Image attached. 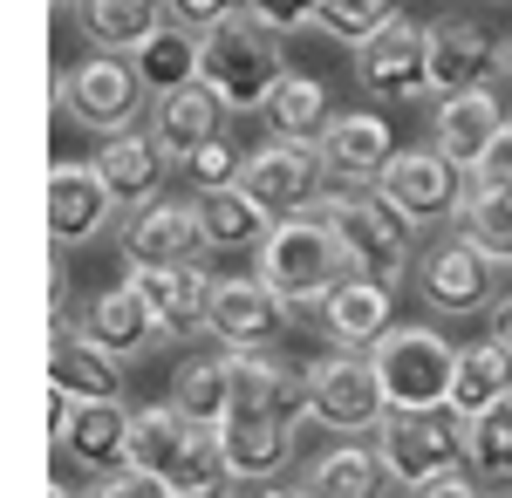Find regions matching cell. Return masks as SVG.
<instances>
[{
	"mask_svg": "<svg viewBox=\"0 0 512 498\" xmlns=\"http://www.w3.org/2000/svg\"><path fill=\"white\" fill-rule=\"evenodd\" d=\"M315 151H321V164H328V178H342L349 192H369V185H383V171H390V157H396L390 116H376V110L328 116Z\"/></svg>",
	"mask_w": 512,
	"mask_h": 498,
	"instance_id": "16",
	"label": "cell"
},
{
	"mask_svg": "<svg viewBox=\"0 0 512 498\" xmlns=\"http://www.w3.org/2000/svg\"><path fill=\"white\" fill-rule=\"evenodd\" d=\"M458 232L472 239L492 267H512V185H485V192L465 198L458 212Z\"/></svg>",
	"mask_w": 512,
	"mask_h": 498,
	"instance_id": "34",
	"label": "cell"
},
{
	"mask_svg": "<svg viewBox=\"0 0 512 498\" xmlns=\"http://www.w3.org/2000/svg\"><path fill=\"white\" fill-rule=\"evenodd\" d=\"M287 328H294V307L280 301L260 273L212 280V314H205V335H219V342H226V355H274Z\"/></svg>",
	"mask_w": 512,
	"mask_h": 498,
	"instance_id": "11",
	"label": "cell"
},
{
	"mask_svg": "<svg viewBox=\"0 0 512 498\" xmlns=\"http://www.w3.org/2000/svg\"><path fill=\"white\" fill-rule=\"evenodd\" d=\"M48 389L69 396V403H110V396H123L117 355H103L69 314L48 321Z\"/></svg>",
	"mask_w": 512,
	"mask_h": 498,
	"instance_id": "18",
	"label": "cell"
},
{
	"mask_svg": "<svg viewBox=\"0 0 512 498\" xmlns=\"http://www.w3.org/2000/svg\"><path fill=\"white\" fill-rule=\"evenodd\" d=\"M376 192L390 198L410 226H458V212L472 198V171L451 164L437 144H410V151L390 157V171H383Z\"/></svg>",
	"mask_w": 512,
	"mask_h": 498,
	"instance_id": "8",
	"label": "cell"
},
{
	"mask_svg": "<svg viewBox=\"0 0 512 498\" xmlns=\"http://www.w3.org/2000/svg\"><path fill=\"white\" fill-rule=\"evenodd\" d=\"M472 471H478V478L512 485V396H506V403H492L485 417H472Z\"/></svg>",
	"mask_w": 512,
	"mask_h": 498,
	"instance_id": "36",
	"label": "cell"
},
{
	"mask_svg": "<svg viewBox=\"0 0 512 498\" xmlns=\"http://www.w3.org/2000/svg\"><path fill=\"white\" fill-rule=\"evenodd\" d=\"M321 219H328L335 246H342V267H349L355 280L396 287V280L410 273V260H417V226H410L376 185H369V192H349V185L328 192Z\"/></svg>",
	"mask_w": 512,
	"mask_h": 498,
	"instance_id": "1",
	"label": "cell"
},
{
	"mask_svg": "<svg viewBox=\"0 0 512 498\" xmlns=\"http://www.w3.org/2000/svg\"><path fill=\"white\" fill-rule=\"evenodd\" d=\"M76 328H82V335H89L96 348H103V355H117V362H123V355H144V348H158V342H164L158 314L144 307V294H137L130 280H123V287H103L96 301L82 307Z\"/></svg>",
	"mask_w": 512,
	"mask_h": 498,
	"instance_id": "24",
	"label": "cell"
},
{
	"mask_svg": "<svg viewBox=\"0 0 512 498\" xmlns=\"http://www.w3.org/2000/svg\"><path fill=\"white\" fill-rule=\"evenodd\" d=\"M410 498H485V485H478V471L465 464V471H444V478H431V485H417Z\"/></svg>",
	"mask_w": 512,
	"mask_h": 498,
	"instance_id": "42",
	"label": "cell"
},
{
	"mask_svg": "<svg viewBox=\"0 0 512 498\" xmlns=\"http://www.w3.org/2000/svg\"><path fill=\"white\" fill-rule=\"evenodd\" d=\"M376 458L403 492L431 485L444 471H465L472 464V417L437 403V410H390L376 430Z\"/></svg>",
	"mask_w": 512,
	"mask_h": 498,
	"instance_id": "4",
	"label": "cell"
},
{
	"mask_svg": "<svg viewBox=\"0 0 512 498\" xmlns=\"http://www.w3.org/2000/svg\"><path fill=\"white\" fill-rule=\"evenodd\" d=\"M308 410L335 437H376L383 417H390V396L376 383V362L349 355V348H328L321 362H308Z\"/></svg>",
	"mask_w": 512,
	"mask_h": 498,
	"instance_id": "7",
	"label": "cell"
},
{
	"mask_svg": "<svg viewBox=\"0 0 512 498\" xmlns=\"http://www.w3.org/2000/svg\"><path fill=\"white\" fill-rule=\"evenodd\" d=\"M253 273H260L294 314H321L328 294L349 280L342 246H335V232H328L321 212H308V219H280V226L267 232V246L253 253Z\"/></svg>",
	"mask_w": 512,
	"mask_h": 498,
	"instance_id": "2",
	"label": "cell"
},
{
	"mask_svg": "<svg viewBox=\"0 0 512 498\" xmlns=\"http://www.w3.org/2000/svg\"><path fill=\"white\" fill-rule=\"evenodd\" d=\"M499 69H506V76H512V35L499 41Z\"/></svg>",
	"mask_w": 512,
	"mask_h": 498,
	"instance_id": "46",
	"label": "cell"
},
{
	"mask_svg": "<svg viewBox=\"0 0 512 498\" xmlns=\"http://www.w3.org/2000/svg\"><path fill=\"white\" fill-rule=\"evenodd\" d=\"M164 14H171L178 28H192V35L205 41L212 28H226L233 14H246V0H164Z\"/></svg>",
	"mask_w": 512,
	"mask_h": 498,
	"instance_id": "38",
	"label": "cell"
},
{
	"mask_svg": "<svg viewBox=\"0 0 512 498\" xmlns=\"http://www.w3.org/2000/svg\"><path fill=\"white\" fill-rule=\"evenodd\" d=\"M369 362H376V383L390 396V410H437V403H451L458 348L444 342L431 321H396L390 335L369 348Z\"/></svg>",
	"mask_w": 512,
	"mask_h": 498,
	"instance_id": "5",
	"label": "cell"
},
{
	"mask_svg": "<svg viewBox=\"0 0 512 498\" xmlns=\"http://www.w3.org/2000/svg\"><path fill=\"white\" fill-rule=\"evenodd\" d=\"M492 342H499V348H512V294H506L499 307H492Z\"/></svg>",
	"mask_w": 512,
	"mask_h": 498,
	"instance_id": "43",
	"label": "cell"
},
{
	"mask_svg": "<svg viewBox=\"0 0 512 498\" xmlns=\"http://www.w3.org/2000/svg\"><path fill=\"white\" fill-rule=\"evenodd\" d=\"M130 423H137V410L123 396H110V403H69V396L48 389V430H55L62 458L82 464L89 478H110V471L130 464Z\"/></svg>",
	"mask_w": 512,
	"mask_h": 498,
	"instance_id": "10",
	"label": "cell"
},
{
	"mask_svg": "<svg viewBox=\"0 0 512 498\" xmlns=\"http://www.w3.org/2000/svg\"><path fill=\"white\" fill-rule=\"evenodd\" d=\"M198 498H226V492H198Z\"/></svg>",
	"mask_w": 512,
	"mask_h": 498,
	"instance_id": "47",
	"label": "cell"
},
{
	"mask_svg": "<svg viewBox=\"0 0 512 498\" xmlns=\"http://www.w3.org/2000/svg\"><path fill=\"white\" fill-rule=\"evenodd\" d=\"M171 410L192 417L198 430H219L233 410V355H185L171 376Z\"/></svg>",
	"mask_w": 512,
	"mask_h": 498,
	"instance_id": "28",
	"label": "cell"
},
{
	"mask_svg": "<svg viewBox=\"0 0 512 498\" xmlns=\"http://www.w3.org/2000/svg\"><path fill=\"white\" fill-rule=\"evenodd\" d=\"M246 14L274 35H301L308 21H321V0H246Z\"/></svg>",
	"mask_w": 512,
	"mask_h": 498,
	"instance_id": "39",
	"label": "cell"
},
{
	"mask_svg": "<svg viewBox=\"0 0 512 498\" xmlns=\"http://www.w3.org/2000/svg\"><path fill=\"white\" fill-rule=\"evenodd\" d=\"M506 396H512V348H499V342L458 348L451 410H465V417H485V410H492V403H506Z\"/></svg>",
	"mask_w": 512,
	"mask_h": 498,
	"instance_id": "30",
	"label": "cell"
},
{
	"mask_svg": "<svg viewBox=\"0 0 512 498\" xmlns=\"http://www.w3.org/2000/svg\"><path fill=\"white\" fill-rule=\"evenodd\" d=\"M499 62V41L492 28H478L465 14H444L431 21V96H458V89H478Z\"/></svg>",
	"mask_w": 512,
	"mask_h": 498,
	"instance_id": "22",
	"label": "cell"
},
{
	"mask_svg": "<svg viewBox=\"0 0 512 498\" xmlns=\"http://www.w3.org/2000/svg\"><path fill=\"white\" fill-rule=\"evenodd\" d=\"M253 498H308V492H287V485H267V492H253Z\"/></svg>",
	"mask_w": 512,
	"mask_h": 498,
	"instance_id": "45",
	"label": "cell"
},
{
	"mask_svg": "<svg viewBox=\"0 0 512 498\" xmlns=\"http://www.w3.org/2000/svg\"><path fill=\"white\" fill-rule=\"evenodd\" d=\"M417 294H424L431 314H472V307L492 301V260L478 253L465 232H444L417 260Z\"/></svg>",
	"mask_w": 512,
	"mask_h": 498,
	"instance_id": "14",
	"label": "cell"
},
{
	"mask_svg": "<svg viewBox=\"0 0 512 498\" xmlns=\"http://www.w3.org/2000/svg\"><path fill=\"white\" fill-rule=\"evenodd\" d=\"M355 82L376 103H410L431 96V28H417L410 14H396L383 35H369L355 48Z\"/></svg>",
	"mask_w": 512,
	"mask_h": 498,
	"instance_id": "12",
	"label": "cell"
},
{
	"mask_svg": "<svg viewBox=\"0 0 512 498\" xmlns=\"http://www.w3.org/2000/svg\"><path fill=\"white\" fill-rule=\"evenodd\" d=\"M294 430L280 410H253V403H233L226 423H219V451H226V471L233 485H267L294 464Z\"/></svg>",
	"mask_w": 512,
	"mask_h": 498,
	"instance_id": "15",
	"label": "cell"
},
{
	"mask_svg": "<svg viewBox=\"0 0 512 498\" xmlns=\"http://www.w3.org/2000/svg\"><path fill=\"white\" fill-rule=\"evenodd\" d=\"M499 498H512V485H506V492H499Z\"/></svg>",
	"mask_w": 512,
	"mask_h": 498,
	"instance_id": "48",
	"label": "cell"
},
{
	"mask_svg": "<svg viewBox=\"0 0 512 498\" xmlns=\"http://www.w3.org/2000/svg\"><path fill=\"white\" fill-rule=\"evenodd\" d=\"M89 498H178L164 478H151V471H137V464H123V471H110V478H96L89 485Z\"/></svg>",
	"mask_w": 512,
	"mask_h": 498,
	"instance_id": "40",
	"label": "cell"
},
{
	"mask_svg": "<svg viewBox=\"0 0 512 498\" xmlns=\"http://www.w3.org/2000/svg\"><path fill=\"white\" fill-rule=\"evenodd\" d=\"M239 171H246V151L226 144V137H212V144L185 164V178H192L198 192H226V185H239Z\"/></svg>",
	"mask_w": 512,
	"mask_h": 498,
	"instance_id": "37",
	"label": "cell"
},
{
	"mask_svg": "<svg viewBox=\"0 0 512 498\" xmlns=\"http://www.w3.org/2000/svg\"><path fill=\"white\" fill-rule=\"evenodd\" d=\"M321 328H328V342L349 348V355H369V348L383 342L396 328V287H376V280H342L328 307H321Z\"/></svg>",
	"mask_w": 512,
	"mask_h": 498,
	"instance_id": "23",
	"label": "cell"
},
{
	"mask_svg": "<svg viewBox=\"0 0 512 498\" xmlns=\"http://www.w3.org/2000/svg\"><path fill=\"white\" fill-rule=\"evenodd\" d=\"M69 7H76V28L89 35L96 55H137L171 21L164 0H69Z\"/></svg>",
	"mask_w": 512,
	"mask_h": 498,
	"instance_id": "26",
	"label": "cell"
},
{
	"mask_svg": "<svg viewBox=\"0 0 512 498\" xmlns=\"http://www.w3.org/2000/svg\"><path fill=\"white\" fill-rule=\"evenodd\" d=\"M212 246L198 226V198H158L144 212H130L123 226V260L130 267H198Z\"/></svg>",
	"mask_w": 512,
	"mask_h": 498,
	"instance_id": "13",
	"label": "cell"
},
{
	"mask_svg": "<svg viewBox=\"0 0 512 498\" xmlns=\"http://www.w3.org/2000/svg\"><path fill=\"white\" fill-rule=\"evenodd\" d=\"M130 287H137L144 307L158 314L164 342L198 335L205 314H212V273H205V260H198V267H130Z\"/></svg>",
	"mask_w": 512,
	"mask_h": 498,
	"instance_id": "21",
	"label": "cell"
},
{
	"mask_svg": "<svg viewBox=\"0 0 512 498\" xmlns=\"http://www.w3.org/2000/svg\"><path fill=\"white\" fill-rule=\"evenodd\" d=\"M267 123H274V137H287V144H321V130H328V89H321V76H280V89L267 96Z\"/></svg>",
	"mask_w": 512,
	"mask_h": 498,
	"instance_id": "32",
	"label": "cell"
},
{
	"mask_svg": "<svg viewBox=\"0 0 512 498\" xmlns=\"http://www.w3.org/2000/svg\"><path fill=\"white\" fill-rule=\"evenodd\" d=\"M383 458H376V444H335V451H321L308 464V498H383Z\"/></svg>",
	"mask_w": 512,
	"mask_h": 498,
	"instance_id": "29",
	"label": "cell"
},
{
	"mask_svg": "<svg viewBox=\"0 0 512 498\" xmlns=\"http://www.w3.org/2000/svg\"><path fill=\"white\" fill-rule=\"evenodd\" d=\"M198 48H205V41H198L192 28L164 21L158 35L130 55V62H137V76H144V89H151V103L171 96V89H192V82H198Z\"/></svg>",
	"mask_w": 512,
	"mask_h": 498,
	"instance_id": "31",
	"label": "cell"
},
{
	"mask_svg": "<svg viewBox=\"0 0 512 498\" xmlns=\"http://www.w3.org/2000/svg\"><path fill=\"white\" fill-rule=\"evenodd\" d=\"M110 219H117V198L103 185V171L62 157V164L48 171V239H55V246H82V239L110 232Z\"/></svg>",
	"mask_w": 512,
	"mask_h": 498,
	"instance_id": "17",
	"label": "cell"
},
{
	"mask_svg": "<svg viewBox=\"0 0 512 498\" xmlns=\"http://www.w3.org/2000/svg\"><path fill=\"white\" fill-rule=\"evenodd\" d=\"M396 14H403L396 0H321L315 28H321V35H335V41H349V48H362L369 35H383Z\"/></svg>",
	"mask_w": 512,
	"mask_h": 498,
	"instance_id": "35",
	"label": "cell"
},
{
	"mask_svg": "<svg viewBox=\"0 0 512 498\" xmlns=\"http://www.w3.org/2000/svg\"><path fill=\"white\" fill-rule=\"evenodd\" d=\"M239 192L253 198V205H267L274 219H308L328 205V164H321L315 144H260V151H246V171H239Z\"/></svg>",
	"mask_w": 512,
	"mask_h": 498,
	"instance_id": "9",
	"label": "cell"
},
{
	"mask_svg": "<svg viewBox=\"0 0 512 498\" xmlns=\"http://www.w3.org/2000/svg\"><path fill=\"white\" fill-rule=\"evenodd\" d=\"M164 164L171 157L144 137V130H123V137H103V151H96V171H103V185L117 205L130 212H144V205H158V185H164Z\"/></svg>",
	"mask_w": 512,
	"mask_h": 498,
	"instance_id": "25",
	"label": "cell"
},
{
	"mask_svg": "<svg viewBox=\"0 0 512 498\" xmlns=\"http://www.w3.org/2000/svg\"><path fill=\"white\" fill-rule=\"evenodd\" d=\"M485 185H512V123L485 144V157L472 164V192H485Z\"/></svg>",
	"mask_w": 512,
	"mask_h": 498,
	"instance_id": "41",
	"label": "cell"
},
{
	"mask_svg": "<svg viewBox=\"0 0 512 498\" xmlns=\"http://www.w3.org/2000/svg\"><path fill=\"white\" fill-rule=\"evenodd\" d=\"M144 76H137V62L130 55H82L69 62L62 76H55V103L69 123L82 130H96V137H123L137 116H144Z\"/></svg>",
	"mask_w": 512,
	"mask_h": 498,
	"instance_id": "6",
	"label": "cell"
},
{
	"mask_svg": "<svg viewBox=\"0 0 512 498\" xmlns=\"http://www.w3.org/2000/svg\"><path fill=\"white\" fill-rule=\"evenodd\" d=\"M48 498H82V492L69 485V478H55V485H48Z\"/></svg>",
	"mask_w": 512,
	"mask_h": 498,
	"instance_id": "44",
	"label": "cell"
},
{
	"mask_svg": "<svg viewBox=\"0 0 512 498\" xmlns=\"http://www.w3.org/2000/svg\"><path fill=\"white\" fill-rule=\"evenodd\" d=\"M185 444H192V417H178L171 403H151V410H137V423H130V464L164 478V485H171V471L185 458Z\"/></svg>",
	"mask_w": 512,
	"mask_h": 498,
	"instance_id": "33",
	"label": "cell"
},
{
	"mask_svg": "<svg viewBox=\"0 0 512 498\" xmlns=\"http://www.w3.org/2000/svg\"><path fill=\"white\" fill-rule=\"evenodd\" d=\"M198 226H205L212 253H260L280 219L267 205H253L239 185H226V192H198Z\"/></svg>",
	"mask_w": 512,
	"mask_h": 498,
	"instance_id": "27",
	"label": "cell"
},
{
	"mask_svg": "<svg viewBox=\"0 0 512 498\" xmlns=\"http://www.w3.org/2000/svg\"><path fill=\"white\" fill-rule=\"evenodd\" d=\"M287 76V55H280V35L260 28L253 14H233L226 28H212L205 48H198V82L226 103V110H267V96Z\"/></svg>",
	"mask_w": 512,
	"mask_h": 498,
	"instance_id": "3",
	"label": "cell"
},
{
	"mask_svg": "<svg viewBox=\"0 0 512 498\" xmlns=\"http://www.w3.org/2000/svg\"><path fill=\"white\" fill-rule=\"evenodd\" d=\"M226 103L205 89V82H192V89H171V96H158L151 103V144H158L171 164H192L212 137H226Z\"/></svg>",
	"mask_w": 512,
	"mask_h": 498,
	"instance_id": "20",
	"label": "cell"
},
{
	"mask_svg": "<svg viewBox=\"0 0 512 498\" xmlns=\"http://www.w3.org/2000/svg\"><path fill=\"white\" fill-rule=\"evenodd\" d=\"M512 116L506 103H499V89L492 82H478V89H458V96H437V110H431V144L451 164H465L472 171L478 157H485V144L506 130Z\"/></svg>",
	"mask_w": 512,
	"mask_h": 498,
	"instance_id": "19",
	"label": "cell"
}]
</instances>
